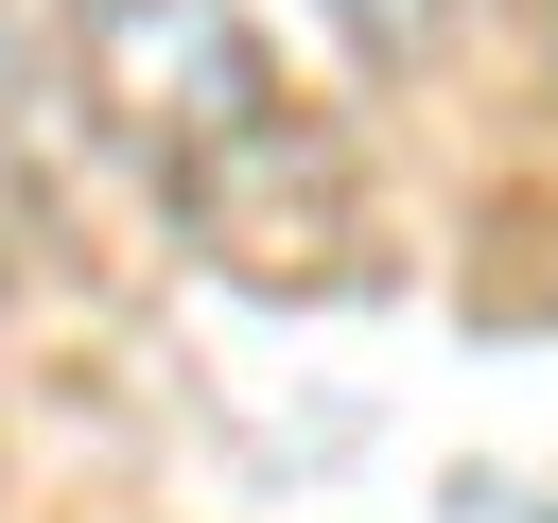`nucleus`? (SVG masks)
<instances>
[{"label": "nucleus", "instance_id": "obj_1", "mask_svg": "<svg viewBox=\"0 0 558 523\" xmlns=\"http://www.w3.org/2000/svg\"><path fill=\"white\" fill-rule=\"evenodd\" d=\"M87 87L140 157H227L244 122H279V70L244 52V0H105L87 17Z\"/></svg>", "mask_w": 558, "mask_h": 523}, {"label": "nucleus", "instance_id": "obj_2", "mask_svg": "<svg viewBox=\"0 0 558 523\" xmlns=\"http://www.w3.org/2000/svg\"><path fill=\"white\" fill-rule=\"evenodd\" d=\"M314 17H331V35H349V52H366V70H418V52H436V17H453V0H314Z\"/></svg>", "mask_w": 558, "mask_h": 523}]
</instances>
